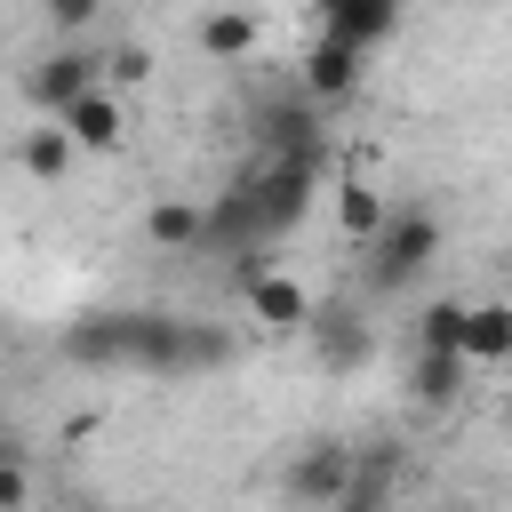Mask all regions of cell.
Wrapping results in <instances>:
<instances>
[{
    "mask_svg": "<svg viewBox=\"0 0 512 512\" xmlns=\"http://www.w3.org/2000/svg\"><path fill=\"white\" fill-rule=\"evenodd\" d=\"M0 512H32V472H24V456L0 464Z\"/></svg>",
    "mask_w": 512,
    "mask_h": 512,
    "instance_id": "ffe728a7",
    "label": "cell"
},
{
    "mask_svg": "<svg viewBox=\"0 0 512 512\" xmlns=\"http://www.w3.org/2000/svg\"><path fill=\"white\" fill-rule=\"evenodd\" d=\"M16 160H24V176H40V184H56V176H64L72 160H80V144H72V136H64L56 120H48V128H32V136L16 144Z\"/></svg>",
    "mask_w": 512,
    "mask_h": 512,
    "instance_id": "e0dca14e",
    "label": "cell"
},
{
    "mask_svg": "<svg viewBox=\"0 0 512 512\" xmlns=\"http://www.w3.org/2000/svg\"><path fill=\"white\" fill-rule=\"evenodd\" d=\"M72 368H136V312H88L64 328Z\"/></svg>",
    "mask_w": 512,
    "mask_h": 512,
    "instance_id": "8992f818",
    "label": "cell"
},
{
    "mask_svg": "<svg viewBox=\"0 0 512 512\" xmlns=\"http://www.w3.org/2000/svg\"><path fill=\"white\" fill-rule=\"evenodd\" d=\"M104 88V56H88V48H56V56H40L32 64V80H24V96L48 112V120H64L80 96H96Z\"/></svg>",
    "mask_w": 512,
    "mask_h": 512,
    "instance_id": "5b68a950",
    "label": "cell"
},
{
    "mask_svg": "<svg viewBox=\"0 0 512 512\" xmlns=\"http://www.w3.org/2000/svg\"><path fill=\"white\" fill-rule=\"evenodd\" d=\"M368 352H376V328L360 320V304H320V312H312V360H320V368L352 376Z\"/></svg>",
    "mask_w": 512,
    "mask_h": 512,
    "instance_id": "9c48e42d",
    "label": "cell"
},
{
    "mask_svg": "<svg viewBox=\"0 0 512 512\" xmlns=\"http://www.w3.org/2000/svg\"><path fill=\"white\" fill-rule=\"evenodd\" d=\"M384 224H392V208H384V192H376L368 176H344V184H336V232L368 248V240H376Z\"/></svg>",
    "mask_w": 512,
    "mask_h": 512,
    "instance_id": "5bb4252c",
    "label": "cell"
},
{
    "mask_svg": "<svg viewBox=\"0 0 512 512\" xmlns=\"http://www.w3.org/2000/svg\"><path fill=\"white\" fill-rule=\"evenodd\" d=\"M56 128H64L80 152H120V144H128V104H120L112 88H96V96H80Z\"/></svg>",
    "mask_w": 512,
    "mask_h": 512,
    "instance_id": "8fae6325",
    "label": "cell"
},
{
    "mask_svg": "<svg viewBox=\"0 0 512 512\" xmlns=\"http://www.w3.org/2000/svg\"><path fill=\"white\" fill-rule=\"evenodd\" d=\"M8 456H16V432H8V424H0V464H8Z\"/></svg>",
    "mask_w": 512,
    "mask_h": 512,
    "instance_id": "603a6c76",
    "label": "cell"
},
{
    "mask_svg": "<svg viewBox=\"0 0 512 512\" xmlns=\"http://www.w3.org/2000/svg\"><path fill=\"white\" fill-rule=\"evenodd\" d=\"M232 280H240V296H248V312H256L264 328H280V336H288V328H312V296H304V280H288V272L264 264L256 248L232 264Z\"/></svg>",
    "mask_w": 512,
    "mask_h": 512,
    "instance_id": "277c9868",
    "label": "cell"
},
{
    "mask_svg": "<svg viewBox=\"0 0 512 512\" xmlns=\"http://www.w3.org/2000/svg\"><path fill=\"white\" fill-rule=\"evenodd\" d=\"M352 464H360V448H344V440H304V448L288 456V472H280V496H288L296 512H336L344 488H352Z\"/></svg>",
    "mask_w": 512,
    "mask_h": 512,
    "instance_id": "3957f363",
    "label": "cell"
},
{
    "mask_svg": "<svg viewBox=\"0 0 512 512\" xmlns=\"http://www.w3.org/2000/svg\"><path fill=\"white\" fill-rule=\"evenodd\" d=\"M464 360H512V304H472V320H464Z\"/></svg>",
    "mask_w": 512,
    "mask_h": 512,
    "instance_id": "ac0fdd59",
    "label": "cell"
},
{
    "mask_svg": "<svg viewBox=\"0 0 512 512\" xmlns=\"http://www.w3.org/2000/svg\"><path fill=\"white\" fill-rule=\"evenodd\" d=\"M144 240L168 248V256H176V248H208V208H200V200H152V208H144Z\"/></svg>",
    "mask_w": 512,
    "mask_h": 512,
    "instance_id": "4fadbf2b",
    "label": "cell"
},
{
    "mask_svg": "<svg viewBox=\"0 0 512 512\" xmlns=\"http://www.w3.org/2000/svg\"><path fill=\"white\" fill-rule=\"evenodd\" d=\"M104 72L136 88V80H152V48H136V40H128V48H112V56H104Z\"/></svg>",
    "mask_w": 512,
    "mask_h": 512,
    "instance_id": "44dd1931",
    "label": "cell"
},
{
    "mask_svg": "<svg viewBox=\"0 0 512 512\" xmlns=\"http://www.w3.org/2000/svg\"><path fill=\"white\" fill-rule=\"evenodd\" d=\"M464 376H472V360H456V352H416V368H408V400H416V408H456Z\"/></svg>",
    "mask_w": 512,
    "mask_h": 512,
    "instance_id": "9a60e30c",
    "label": "cell"
},
{
    "mask_svg": "<svg viewBox=\"0 0 512 512\" xmlns=\"http://www.w3.org/2000/svg\"><path fill=\"white\" fill-rule=\"evenodd\" d=\"M432 256H440V216H424V208H392V224L368 240L360 272H368V288H376V296H392V288H408Z\"/></svg>",
    "mask_w": 512,
    "mask_h": 512,
    "instance_id": "6da1fadb",
    "label": "cell"
},
{
    "mask_svg": "<svg viewBox=\"0 0 512 512\" xmlns=\"http://www.w3.org/2000/svg\"><path fill=\"white\" fill-rule=\"evenodd\" d=\"M248 136H256V152H264V160L320 152V112H312L304 96H264V104H256V120H248Z\"/></svg>",
    "mask_w": 512,
    "mask_h": 512,
    "instance_id": "52a82bcc",
    "label": "cell"
},
{
    "mask_svg": "<svg viewBox=\"0 0 512 512\" xmlns=\"http://www.w3.org/2000/svg\"><path fill=\"white\" fill-rule=\"evenodd\" d=\"M88 16H96V8H88V0H48V24H56V32H80V24H88Z\"/></svg>",
    "mask_w": 512,
    "mask_h": 512,
    "instance_id": "7402d4cb",
    "label": "cell"
},
{
    "mask_svg": "<svg viewBox=\"0 0 512 512\" xmlns=\"http://www.w3.org/2000/svg\"><path fill=\"white\" fill-rule=\"evenodd\" d=\"M360 72H368V56L360 48H344V40H312L304 48V72H296V96L320 112V104H344L352 88H360Z\"/></svg>",
    "mask_w": 512,
    "mask_h": 512,
    "instance_id": "ba28073f",
    "label": "cell"
},
{
    "mask_svg": "<svg viewBox=\"0 0 512 512\" xmlns=\"http://www.w3.org/2000/svg\"><path fill=\"white\" fill-rule=\"evenodd\" d=\"M392 472H400V456H392V448H368V456L352 464V488H344V504H336V512H384Z\"/></svg>",
    "mask_w": 512,
    "mask_h": 512,
    "instance_id": "2e32d148",
    "label": "cell"
},
{
    "mask_svg": "<svg viewBox=\"0 0 512 512\" xmlns=\"http://www.w3.org/2000/svg\"><path fill=\"white\" fill-rule=\"evenodd\" d=\"M448 512H472V504H448Z\"/></svg>",
    "mask_w": 512,
    "mask_h": 512,
    "instance_id": "cb8c5ba5",
    "label": "cell"
},
{
    "mask_svg": "<svg viewBox=\"0 0 512 512\" xmlns=\"http://www.w3.org/2000/svg\"><path fill=\"white\" fill-rule=\"evenodd\" d=\"M312 192H320V152H288V160H264V168L248 176V200H256V232H264V240H280L288 224H304Z\"/></svg>",
    "mask_w": 512,
    "mask_h": 512,
    "instance_id": "7a4b0ae2",
    "label": "cell"
},
{
    "mask_svg": "<svg viewBox=\"0 0 512 512\" xmlns=\"http://www.w3.org/2000/svg\"><path fill=\"white\" fill-rule=\"evenodd\" d=\"M192 40L216 56V64H240V56H256V40H264V24L248 16V8H208L200 24H192Z\"/></svg>",
    "mask_w": 512,
    "mask_h": 512,
    "instance_id": "7c38bea8",
    "label": "cell"
},
{
    "mask_svg": "<svg viewBox=\"0 0 512 512\" xmlns=\"http://www.w3.org/2000/svg\"><path fill=\"white\" fill-rule=\"evenodd\" d=\"M400 32V8L392 0H328V16H320V40H344V48H376V40H392Z\"/></svg>",
    "mask_w": 512,
    "mask_h": 512,
    "instance_id": "30bf717a",
    "label": "cell"
},
{
    "mask_svg": "<svg viewBox=\"0 0 512 512\" xmlns=\"http://www.w3.org/2000/svg\"><path fill=\"white\" fill-rule=\"evenodd\" d=\"M464 320H472V304H424L416 352H456V360H464Z\"/></svg>",
    "mask_w": 512,
    "mask_h": 512,
    "instance_id": "d6986e66",
    "label": "cell"
}]
</instances>
